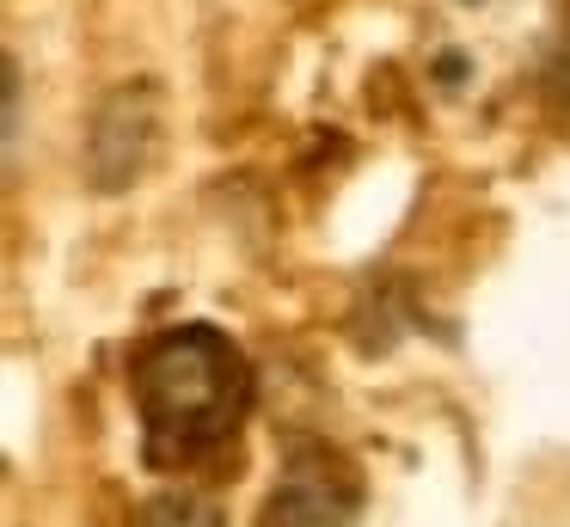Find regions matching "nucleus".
Listing matches in <instances>:
<instances>
[{"instance_id": "20e7f679", "label": "nucleus", "mask_w": 570, "mask_h": 527, "mask_svg": "<svg viewBox=\"0 0 570 527\" xmlns=\"http://www.w3.org/2000/svg\"><path fill=\"white\" fill-rule=\"evenodd\" d=\"M136 527H227V521H222V502L203 497V490H160Z\"/></svg>"}, {"instance_id": "f03ea898", "label": "nucleus", "mask_w": 570, "mask_h": 527, "mask_svg": "<svg viewBox=\"0 0 570 527\" xmlns=\"http://www.w3.org/2000/svg\"><path fill=\"white\" fill-rule=\"evenodd\" d=\"M362 509H368V485L356 460L325 441H301L276 472L258 527H362Z\"/></svg>"}, {"instance_id": "7ed1b4c3", "label": "nucleus", "mask_w": 570, "mask_h": 527, "mask_svg": "<svg viewBox=\"0 0 570 527\" xmlns=\"http://www.w3.org/2000/svg\"><path fill=\"white\" fill-rule=\"evenodd\" d=\"M148 135H154V110L141 98V86L105 98L92 117V178L105 191H124L141 166H148Z\"/></svg>"}, {"instance_id": "f257e3e1", "label": "nucleus", "mask_w": 570, "mask_h": 527, "mask_svg": "<svg viewBox=\"0 0 570 527\" xmlns=\"http://www.w3.org/2000/svg\"><path fill=\"white\" fill-rule=\"evenodd\" d=\"M129 392L141 417V453L160 472L215 460L258 399L246 350L203 319L154 331L129 362Z\"/></svg>"}]
</instances>
